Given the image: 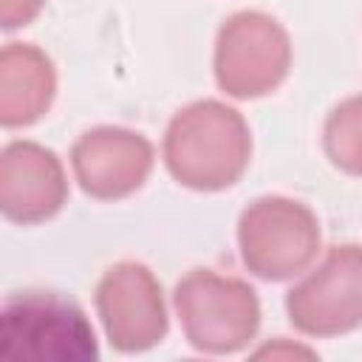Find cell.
<instances>
[{
	"label": "cell",
	"instance_id": "cell-1",
	"mask_svg": "<svg viewBox=\"0 0 362 362\" xmlns=\"http://www.w3.org/2000/svg\"><path fill=\"white\" fill-rule=\"evenodd\" d=\"M161 158L187 189L221 192L240 181L252 161V130L243 113L221 99H195L173 113Z\"/></svg>",
	"mask_w": 362,
	"mask_h": 362
},
{
	"label": "cell",
	"instance_id": "cell-2",
	"mask_svg": "<svg viewBox=\"0 0 362 362\" xmlns=\"http://www.w3.org/2000/svg\"><path fill=\"white\" fill-rule=\"evenodd\" d=\"M173 308L189 348L209 356L249 348L260 328L257 291L246 280L215 269H189L175 283Z\"/></svg>",
	"mask_w": 362,
	"mask_h": 362
},
{
	"label": "cell",
	"instance_id": "cell-3",
	"mask_svg": "<svg viewBox=\"0 0 362 362\" xmlns=\"http://www.w3.org/2000/svg\"><path fill=\"white\" fill-rule=\"evenodd\" d=\"M0 354L31 362H88L99 356V342L85 311L42 288L8 294L0 311Z\"/></svg>",
	"mask_w": 362,
	"mask_h": 362
},
{
	"label": "cell",
	"instance_id": "cell-4",
	"mask_svg": "<svg viewBox=\"0 0 362 362\" xmlns=\"http://www.w3.org/2000/svg\"><path fill=\"white\" fill-rule=\"evenodd\" d=\"M322 232L314 209L288 195H260L238 218L243 266L269 283L300 277L320 255Z\"/></svg>",
	"mask_w": 362,
	"mask_h": 362
},
{
	"label": "cell",
	"instance_id": "cell-5",
	"mask_svg": "<svg viewBox=\"0 0 362 362\" xmlns=\"http://www.w3.org/2000/svg\"><path fill=\"white\" fill-rule=\"evenodd\" d=\"M291 71V37L266 11L243 8L226 17L215 37L212 74L232 99H260Z\"/></svg>",
	"mask_w": 362,
	"mask_h": 362
},
{
	"label": "cell",
	"instance_id": "cell-6",
	"mask_svg": "<svg viewBox=\"0 0 362 362\" xmlns=\"http://www.w3.org/2000/svg\"><path fill=\"white\" fill-rule=\"evenodd\" d=\"M288 322L317 339L342 337L362 325V246H328L322 260L286 291Z\"/></svg>",
	"mask_w": 362,
	"mask_h": 362
},
{
	"label": "cell",
	"instance_id": "cell-7",
	"mask_svg": "<svg viewBox=\"0 0 362 362\" xmlns=\"http://www.w3.org/2000/svg\"><path fill=\"white\" fill-rule=\"evenodd\" d=\"M93 305L105 339L119 354L150 351L170 331L164 288L153 269L139 260L113 263L96 283Z\"/></svg>",
	"mask_w": 362,
	"mask_h": 362
},
{
	"label": "cell",
	"instance_id": "cell-8",
	"mask_svg": "<svg viewBox=\"0 0 362 362\" xmlns=\"http://www.w3.org/2000/svg\"><path fill=\"white\" fill-rule=\"evenodd\" d=\"M153 141L130 127L99 124L71 147V170L79 189L96 201H119L144 187L153 173Z\"/></svg>",
	"mask_w": 362,
	"mask_h": 362
},
{
	"label": "cell",
	"instance_id": "cell-9",
	"mask_svg": "<svg viewBox=\"0 0 362 362\" xmlns=\"http://www.w3.org/2000/svg\"><path fill=\"white\" fill-rule=\"evenodd\" d=\"M68 201V175L59 156L28 139L0 153V209L8 221L31 226L54 218Z\"/></svg>",
	"mask_w": 362,
	"mask_h": 362
},
{
	"label": "cell",
	"instance_id": "cell-10",
	"mask_svg": "<svg viewBox=\"0 0 362 362\" xmlns=\"http://www.w3.org/2000/svg\"><path fill=\"white\" fill-rule=\"evenodd\" d=\"M57 96V68L34 42H6L0 51V122L28 127L40 122Z\"/></svg>",
	"mask_w": 362,
	"mask_h": 362
},
{
	"label": "cell",
	"instance_id": "cell-11",
	"mask_svg": "<svg viewBox=\"0 0 362 362\" xmlns=\"http://www.w3.org/2000/svg\"><path fill=\"white\" fill-rule=\"evenodd\" d=\"M322 150L337 170L362 175V93L348 96L328 110L322 124Z\"/></svg>",
	"mask_w": 362,
	"mask_h": 362
},
{
	"label": "cell",
	"instance_id": "cell-12",
	"mask_svg": "<svg viewBox=\"0 0 362 362\" xmlns=\"http://www.w3.org/2000/svg\"><path fill=\"white\" fill-rule=\"evenodd\" d=\"M45 0H0V25L3 31H14L28 25L40 11Z\"/></svg>",
	"mask_w": 362,
	"mask_h": 362
}]
</instances>
